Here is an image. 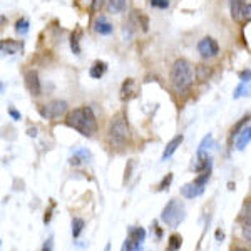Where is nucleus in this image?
Masks as SVG:
<instances>
[{"instance_id": "f257e3e1", "label": "nucleus", "mask_w": 251, "mask_h": 251, "mask_svg": "<svg viewBox=\"0 0 251 251\" xmlns=\"http://www.w3.org/2000/svg\"><path fill=\"white\" fill-rule=\"evenodd\" d=\"M66 124L86 137H91L92 134H96V131H97L96 116L89 106H80L69 112L66 116Z\"/></svg>"}, {"instance_id": "f03ea898", "label": "nucleus", "mask_w": 251, "mask_h": 251, "mask_svg": "<svg viewBox=\"0 0 251 251\" xmlns=\"http://www.w3.org/2000/svg\"><path fill=\"white\" fill-rule=\"evenodd\" d=\"M171 86L177 94H186L194 82V71L189 60L177 59L171 67Z\"/></svg>"}, {"instance_id": "7ed1b4c3", "label": "nucleus", "mask_w": 251, "mask_h": 251, "mask_svg": "<svg viewBox=\"0 0 251 251\" xmlns=\"http://www.w3.org/2000/svg\"><path fill=\"white\" fill-rule=\"evenodd\" d=\"M129 141V126L124 114H117L111 119L107 127V143L112 149H123Z\"/></svg>"}, {"instance_id": "20e7f679", "label": "nucleus", "mask_w": 251, "mask_h": 251, "mask_svg": "<svg viewBox=\"0 0 251 251\" xmlns=\"http://www.w3.org/2000/svg\"><path fill=\"white\" fill-rule=\"evenodd\" d=\"M161 220H163L169 228H177L181 221L184 220V206L177 200H171L166 208L161 213Z\"/></svg>"}, {"instance_id": "39448f33", "label": "nucleus", "mask_w": 251, "mask_h": 251, "mask_svg": "<svg viewBox=\"0 0 251 251\" xmlns=\"http://www.w3.org/2000/svg\"><path fill=\"white\" fill-rule=\"evenodd\" d=\"M144 238H146V229L144 228L131 226V228H129V233H127V238H126L121 251H139Z\"/></svg>"}, {"instance_id": "423d86ee", "label": "nucleus", "mask_w": 251, "mask_h": 251, "mask_svg": "<svg viewBox=\"0 0 251 251\" xmlns=\"http://www.w3.org/2000/svg\"><path fill=\"white\" fill-rule=\"evenodd\" d=\"M67 102L66 100H50V102L44 104L42 107H40V114L42 117H46V119H59L60 116H64L67 112Z\"/></svg>"}, {"instance_id": "0eeeda50", "label": "nucleus", "mask_w": 251, "mask_h": 251, "mask_svg": "<svg viewBox=\"0 0 251 251\" xmlns=\"http://www.w3.org/2000/svg\"><path fill=\"white\" fill-rule=\"evenodd\" d=\"M229 10H231V17L234 22H248V3L245 0H229Z\"/></svg>"}, {"instance_id": "6e6552de", "label": "nucleus", "mask_w": 251, "mask_h": 251, "mask_svg": "<svg viewBox=\"0 0 251 251\" xmlns=\"http://www.w3.org/2000/svg\"><path fill=\"white\" fill-rule=\"evenodd\" d=\"M198 52H200L204 59H211V57H214V55H218L220 47H218V42L214 39L204 37V39L200 40V44H198Z\"/></svg>"}, {"instance_id": "1a4fd4ad", "label": "nucleus", "mask_w": 251, "mask_h": 251, "mask_svg": "<svg viewBox=\"0 0 251 251\" xmlns=\"http://www.w3.org/2000/svg\"><path fill=\"white\" fill-rule=\"evenodd\" d=\"M25 87L32 96H40V92H42V86H40L39 74L35 71H27L25 72Z\"/></svg>"}, {"instance_id": "9d476101", "label": "nucleus", "mask_w": 251, "mask_h": 251, "mask_svg": "<svg viewBox=\"0 0 251 251\" xmlns=\"http://www.w3.org/2000/svg\"><path fill=\"white\" fill-rule=\"evenodd\" d=\"M203 193H204V184H200L196 179H194L193 183H188L181 188V194H183L186 200H194V198L201 196Z\"/></svg>"}, {"instance_id": "9b49d317", "label": "nucleus", "mask_w": 251, "mask_h": 251, "mask_svg": "<svg viewBox=\"0 0 251 251\" xmlns=\"http://www.w3.org/2000/svg\"><path fill=\"white\" fill-rule=\"evenodd\" d=\"M94 30L100 35H109L112 32V24L109 22L107 17L100 15V17H97L94 20Z\"/></svg>"}, {"instance_id": "f8f14e48", "label": "nucleus", "mask_w": 251, "mask_h": 251, "mask_svg": "<svg viewBox=\"0 0 251 251\" xmlns=\"http://www.w3.org/2000/svg\"><path fill=\"white\" fill-rule=\"evenodd\" d=\"M183 134H177L176 137H173L171 141H169L168 144H166V148H164V152H163V161H166V159H169L174 152H176V149L179 148L181 146V143H183Z\"/></svg>"}, {"instance_id": "ddd939ff", "label": "nucleus", "mask_w": 251, "mask_h": 251, "mask_svg": "<svg viewBox=\"0 0 251 251\" xmlns=\"http://www.w3.org/2000/svg\"><path fill=\"white\" fill-rule=\"evenodd\" d=\"M250 143H251V126L245 127L240 134H238V137H236V149H240V151H241V149H245Z\"/></svg>"}, {"instance_id": "4468645a", "label": "nucleus", "mask_w": 251, "mask_h": 251, "mask_svg": "<svg viewBox=\"0 0 251 251\" xmlns=\"http://www.w3.org/2000/svg\"><path fill=\"white\" fill-rule=\"evenodd\" d=\"M238 220H240L241 225H251V201H245V204L241 206Z\"/></svg>"}, {"instance_id": "2eb2a0df", "label": "nucleus", "mask_w": 251, "mask_h": 251, "mask_svg": "<svg viewBox=\"0 0 251 251\" xmlns=\"http://www.w3.org/2000/svg\"><path fill=\"white\" fill-rule=\"evenodd\" d=\"M107 71V64L106 62H100V60H97L94 66L91 67V71H89V74H91L92 79H100L104 75V72Z\"/></svg>"}, {"instance_id": "dca6fc26", "label": "nucleus", "mask_w": 251, "mask_h": 251, "mask_svg": "<svg viewBox=\"0 0 251 251\" xmlns=\"http://www.w3.org/2000/svg\"><path fill=\"white\" fill-rule=\"evenodd\" d=\"M22 49V44L20 42H14V40H3L2 42V52L3 54H17V52Z\"/></svg>"}, {"instance_id": "f3484780", "label": "nucleus", "mask_w": 251, "mask_h": 251, "mask_svg": "<svg viewBox=\"0 0 251 251\" xmlns=\"http://www.w3.org/2000/svg\"><path fill=\"white\" fill-rule=\"evenodd\" d=\"M250 121H251V114L245 116V117H243V119L238 121V124L234 126V127L231 129V139H234V137H238V134H240V132L243 131V129H245V126L248 124Z\"/></svg>"}, {"instance_id": "a211bd4d", "label": "nucleus", "mask_w": 251, "mask_h": 251, "mask_svg": "<svg viewBox=\"0 0 251 251\" xmlns=\"http://www.w3.org/2000/svg\"><path fill=\"white\" fill-rule=\"evenodd\" d=\"M181 245H183V238L179 236V234H171L169 236V241H168V251H177L181 248Z\"/></svg>"}, {"instance_id": "6ab92c4d", "label": "nucleus", "mask_w": 251, "mask_h": 251, "mask_svg": "<svg viewBox=\"0 0 251 251\" xmlns=\"http://www.w3.org/2000/svg\"><path fill=\"white\" fill-rule=\"evenodd\" d=\"M211 146H213V136H206L203 139V143L200 144V149H198V157L208 156V154H206V151H208Z\"/></svg>"}, {"instance_id": "aec40b11", "label": "nucleus", "mask_w": 251, "mask_h": 251, "mask_svg": "<svg viewBox=\"0 0 251 251\" xmlns=\"http://www.w3.org/2000/svg\"><path fill=\"white\" fill-rule=\"evenodd\" d=\"M84 226H86L84 220H80V218H74V220H72V236L79 238L80 233H82V229H84Z\"/></svg>"}, {"instance_id": "412c9836", "label": "nucleus", "mask_w": 251, "mask_h": 251, "mask_svg": "<svg viewBox=\"0 0 251 251\" xmlns=\"http://www.w3.org/2000/svg\"><path fill=\"white\" fill-rule=\"evenodd\" d=\"M126 9V0H109V10L112 14H119Z\"/></svg>"}, {"instance_id": "4be33fe9", "label": "nucleus", "mask_w": 251, "mask_h": 251, "mask_svg": "<svg viewBox=\"0 0 251 251\" xmlns=\"http://www.w3.org/2000/svg\"><path fill=\"white\" fill-rule=\"evenodd\" d=\"M27 30H29V20L27 19H20L17 24H15V32L20 35L27 34Z\"/></svg>"}, {"instance_id": "5701e85b", "label": "nucleus", "mask_w": 251, "mask_h": 251, "mask_svg": "<svg viewBox=\"0 0 251 251\" xmlns=\"http://www.w3.org/2000/svg\"><path fill=\"white\" fill-rule=\"evenodd\" d=\"M209 74H211V71H209L206 66H198L196 67V77L198 80H208Z\"/></svg>"}, {"instance_id": "b1692460", "label": "nucleus", "mask_w": 251, "mask_h": 251, "mask_svg": "<svg viewBox=\"0 0 251 251\" xmlns=\"http://www.w3.org/2000/svg\"><path fill=\"white\" fill-rule=\"evenodd\" d=\"M79 39H80V30H77L75 34H72L71 37V47L74 50V54H80V47H79Z\"/></svg>"}, {"instance_id": "393cba45", "label": "nucleus", "mask_w": 251, "mask_h": 251, "mask_svg": "<svg viewBox=\"0 0 251 251\" xmlns=\"http://www.w3.org/2000/svg\"><path fill=\"white\" fill-rule=\"evenodd\" d=\"M151 5L154 9H168L169 7V0H151Z\"/></svg>"}, {"instance_id": "a878e982", "label": "nucleus", "mask_w": 251, "mask_h": 251, "mask_svg": "<svg viewBox=\"0 0 251 251\" xmlns=\"http://www.w3.org/2000/svg\"><path fill=\"white\" fill-rule=\"evenodd\" d=\"M171 181H173V174H168V176H164V179L159 183V186H157V189H159V191H164L166 188H169Z\"/></svg>"}, {"instance_id": "bb28decb", "label": "nucleus", "mask_w": 251, "mask_h": 251, "mask_svg": "<svg viewBox=\"0 0 251 251\" xmlns=\"http://www.w3.org/2000/svg\"><path fill=\"white\" fill-rule=\"evenodd\" d=\"M132 86H134V82H132V79H127V80H126V82H124L123 91H121V94H123L124 99H126V92H131Z\"/></svg>"}, {"instance_id": "cd10ccee", "label": "nucleus", "mask_w": 251, "mask_h": 251, "mask_svg": "<svg viewBox=\"0 0 251 251\" xmlns=\"http://www.w3.org/2000/svg\"><path fill=\"white\" fill-rule=\"evenodd\" d=\"M243 238L251 243V225H243Z\"/></svg>"}, {"instance_id": "c85d7f7f", "label": "nucleus", "mask_w": 251, "mask_h": 251, "mask_svg": "<svg viewBox=\"0 0 251 251\" xmlns=\"http://www.w3.org/2000/svg\"><path fill=\"white\" fill-rule=\"evenodd\" d=\"M240 80H241L243 84L250 82V80H251V71H243L241 74H240Z\"/></svg>"}, {"instance_id": "c756f323", "label": "nucleus", "mask_w": 251, "mask_h": 251, "mask_svg": "<svg viewBox=\"0 0 251 251\" xmlns=\"http://www.w3.org/2000/svg\"><path fill=\"white\" fill-rule=\"evenodd\" d=\"M102 2H104V0H94V2H92L91 10H92V12H97V10L100 9V7H102Z\"/></svg>"}, {"instance_id": "7c9ffc66", "label": "nucleus", "mask_w": 251, "mask_h": 251, "mask_svg": "<svg viewBox=\"0 0 251 251\" xmlns=\"http://www.w3.org/2000/svg\"><path fill=\"white\" fill-rule=\"evenodd\" d=\"M42 251H52V238H49V240L44 243Z\"/></svg>"}, {"instance_id": "2f4dec72", "label": "nucleus", "mask_w": 251, "mask_h": 251, "mask_svg": "<svg viewBox=\"0 0 251 251\" xmlns=\"http://www.w3.org/2000/svg\"><path fill=\"white\" fill-rule=\"evenodd\" d=\"M9 112H10V116H12V117H14V119H20V114H19V112H17V111H15V109H10V111H9Z\"/></svg>"}, {"instance_id": "473e14b6", "label": "nucleus", "mask_w": 251, "mask_h": 251, "mask_svg": "<svg viewBox=\"0 0 251 251\" xmlns=\"http://www.w3.org/2000/svg\"><path fill=\"white\" fill-rule=\"evenodd\" d=\"M29 136H32V137L37 136V129H29Z\"/></svg>"}, {"instance_id": "72a5a7b5", "label": "nucleus", "mask_w": 251, "mask_h": 251, "mask_svg": "<svg viewBox=\"0 0 251 251\" xmlns=\"http://www.w3.org/2000/svg\"><path fill=\"white\" fill-rule=\"evenodd\" d=\"M248 22H251V3H248Z\"/></svg>"}, {"instance_id": "f704fd0d", "label": "nucleus", "mask_w": 251, "mask_h": 251, "mask_svg": "<svg viewBox=\"0 0 251 251\" xmlns=\"http://www.w3.org/2000/svg\"><path fill=\"white\" fill-rule=\"evenodd\" d=\"M231 251H248L246 248H241V246H236V248H233Z\"/></svg>"}, {"instance_id": "c9c22d12", "label": "nucleus", "mask_w": 251, "mask_h": 251, "mask_svg": "<svg viewBox=\"0 0 251 251\" xmlns=\"http://www.w3.org/2000/svg\"><path fill=\"white\" fill-rule=\"evenodd\" d=\"M109 250H111V243H107V245H106V250H104V251H109Z\"/></svg>"}]
</instances>
